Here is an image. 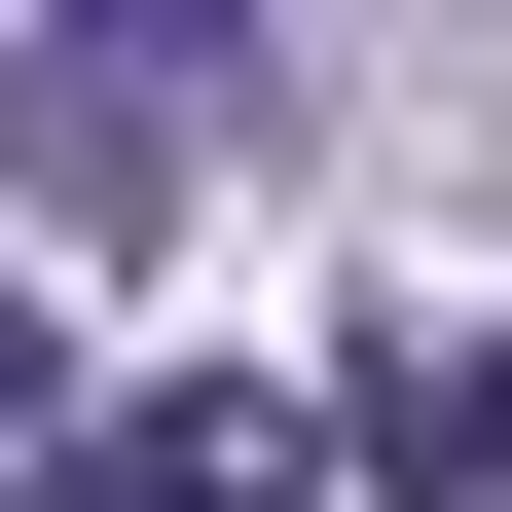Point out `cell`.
Returning a JSON list of instances; mask_svg holds the SVG:
<instances>
[{
	"label": "cell",
	"mask_w": 512,
	"mask_h": 512,
	"mask_svg": "<svg viewBox=\"0 0 512 512\" xmlns=\"http://www.w3.org/2000/svg\"><path fill=\"white\" fill-rule=\"evenodd\" d=\"M183 147H220L183 37H0V183H183Z\"/></svg>",
	"instance_id": "2"
},
{
	"label": "cell",
	"mask_w": 512,
	"mask_h": 512,
	"mask_svg": "<svg viewBox=\"0 0 512 512\" xmlns=\"http://www.w3.org/2000/svg\"><path fill=\"white\" fill-rule=\"evenodd\" d=\"M74 476V330H37V256H0V512Z\"/></svg>",
	"instance_id": "4"
},
{
	"label": "cell",
	"mask_w": 512,
	"mask_h": 512,
	"mask_svg": "<svg viewBox=\"0 0 512 512\" xmlns=\"http://www.w3.org/2000/svg\"><path fill=\"white\" fill-rule=\"evenodd\" d=\"M293 476H330V439L256 403V366H147V403H74V476H37V512H293Z\"/></svg>",
	"instance_id": "1"
},
{
	"label": "cell",
	"mask_w": 512,
	"mask_h": 512,
	"mask_svg": "<svg viewBox=\"0 0 512 512\" xmlns=\"http://www.w3.org/2000/svg\"><path fill=\"white\" fill-rule=\"evenodd\" d=\"M366 476H403V512H512V330H366Z\"/></svg>",
	"instance_id": "3"
}]
</instances>
